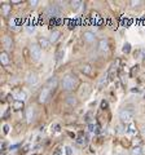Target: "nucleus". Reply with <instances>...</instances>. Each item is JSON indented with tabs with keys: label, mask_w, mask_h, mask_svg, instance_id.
<instances>
[{
	"label": "nucleus",
	"mask_w": 145,
	"mask_h": 155,
	"mask_svg": "<svg viewBox=\"0 0 145 155\" xmlns=\"http://www.w3.org/2000/svg\"><path fill=\"white\" fill-rule=\"evenodd\" d=\"M76 83H78V79H76V76L74 74H66L60 80V87L65 92H72L75 89Z\"/></svg>",
	"instance_id": "f257e3e1"
},
{
	"label": "nucleus",
	"mask_w": 145,
	"mask_h": 155,
	"mask_svg": "<svg viewBox=\"0 0 145 155\" xmlns=\"http://www.w3.org/2000/svg\"><path fill=\"white\" fill-rule=\"evenodd\" d=\"M135 116V110L132 106H126V107L119 110V119L122 123H132Z\"/></svg>",
	"instance_id": "f03ea898"
},
{
	"label": "nucleus",
	"mask_w": 145,
	"mask_h": 155,
	"mask_svg": "<svg viewBox=\"0 0 145 155\" xmlns=\"http://www.w3.org/2000/svg\"><path fill=\"white\" fill-rule=\"evenodd\" d=\"M29 51H30V57L32 62H38L42 58V48L39 47V44L32 43V44H30Z\"/></svg>",
	"instance_id": "7ed1b4c3"
},
{
	"label": "nucleus",
	"mask_w": 145,
	"mask_h": 155,
	"mask_svg": "<svg viewBox=\"0 0 145 155\" xmlns=\"http://www.w3.org/2000/svg\"><path fill=\"white\" fill-rule=\"evenodd\" d=\"M51 96H52V91L49 88H47V87H44V88L40 91L39 96H38V101H39V104H47L48 101H49Z\"/></svg>",
	"instance_id": "20e7f679"
},
{
	"label": "nucleus",
	"mask_w": 145,
	"mask_h": 155,
	"mask_svg": "<svg viewBox=\"0 0 145 155\" xmlns=\"http://www.w3.org/2000/svg\"><path fill=\"white\" fill-rule=\"evenodd\" d=\"M46 14L49 18H57L61 14V9L57 5H55V4H52V5H48L46 8Z\"/></svg>",
	"instance_id": "39448f33"
},
{
	"label": "nucleus",
	"mask_w": 145,
	"mask_h": 155,
	"mask_svg": "<svg viewBox=\"0 0 145 155\" xmlns=\"http://www.w3.org/2000/svg\"><path fill=\"white\" fill-rule=\"evenodd\" d=\"M2 44H3L4 48H5V52L13 51V48H14V41H13L12 36H9V35H4V36H3Z\"/></svg>",
	"instance_id": "423d86ee"
},
{
	"label": "nucleus",
	"mask_w": 145,
	"mask_h": 155,
	"mask_svg": "<svg viewBox=\"0 0 145 155\" xmlns=\"http://www.w3.org/2000/svg\"><path fill=\"white\" fill-rule=\"evenodd\" d=\"M96 34L93 31H89V30H87L83 32V35H82V39H83V41L86 43V44H92V43H95L96 40Z\"/></svg>",
	"instance_id": "0eeeda50"
},
{
	"label": "nucleus",
	"mask_w": 145,
	"mask_h": 155,
	"mask_svg": "<svg viewBox=\"0 0 145 155\" xmlns=\"http://www.w3.org/2000/svg\"><path fill=\"white\" fill-rule=\"evenodd\" d=\"M65 104L67 106H70V107H76L79 105V98L75 94H69L65 98Z\"/></svg>",
	"instance_id": "6e6552de"
},
{
	"label": "nucleus",
	"mask_w": 145,
	"mask_h": 155,
	"mask_svg": "<svg viewBox=\"0 0 145 155\" xmlns=\"http://www.w3.org/2000/svg\"><path fill=\"white\" fill-rule=\"evenodd\" d=\"M26 83L29 85H36L38 83H39V76H38V74H35V72H30V74H27Z\"/></svg>",
	"instance_id": "1a4fd4ad"
},
{
	"label": "nucleus",
	"mask_w": 145,
	"mask_h": 155,
	"mask_svg": "<svg viewBox=\"0 0 145 155\" xmlns=\"http://www.w3.org/2000/svg\"><path fill=\"white\" fill-rule=\"evenodd\" d=\"M89 93H91V85L87 84V83L82 84L80 91H79V96L82 97V98H87V97L89 96Z\"/></svg>",
	"instance_id": "9d476101"
},
{
	"label": "nucleus",
	"mask_w": 145,
	"mask_h": 155,
	"mask_svg": "<svg viewBox=\"0 0 145 155\" xmlns=\"http://www.w3.org/2000/svg\"><path fill=\"white\" fill-rule=\"evenodd\" d=\"M97 48L101 53H105L109 51V40L108 39H100L99 40V44H97Z\"/></svg>",
	"instance_id": "9b49d317"
},
{
	"label": "nucleus",
	"mask_w": 145,
	"mask_h": 155,
	"mask_svg": "<svg viewBox=\"0 0 145 155\" xmlns=\"http://www.w3.org/2000/svg\"><path fill=\"white\" fill-rule=\"evenodd\" d=\"M26 120L29 124H31L34 122V119H35V110H34L32 106H30V107L26 109Z\"/></svg>",
	"instance_id": "f8f14e48"
},
{
	"label": "nucleus",
	"mask_w": 145,
	"mask_h": 155,
	"mask_svg": "<svg viewBox=\"0 0 145 155\" xmlns=\"http://www.w3.org/2000/svg\"><path fill=\"white\" fill-rule=\"evenodd\" d=\"M57 85H60V81L57 80V78H55V76L49 78V79L47 80V83H46V87H47V88H49L51 91H52V89H55Z\"/></svg>",
	"instance_id": "ddd939ff"
},
{
	"label": "nucleus",
	"mask_w": 145,
	"mask_h": 155,
	"mask_svg": "<svg viewBox=\"0 0 145 155\" xmlns=\"http://www.w3.org/2000/svg\"><path fill=\"white\" fill-rule=\"evenodd\" d=\"M60 36H61V31L60 30H52L51 34H49V38H48V39H49L51 44H52V43L55 44V43L60 39Z\"/></svg>",
	"instance_id": "4468645a"
},
{
	"label": "nucleus",
	"mask_w": 145,
	"mask_h": 155,
	"mask_svg": "<svg viewBox=\"0 0 145 155\" xmlns=\"http://www.w3.org/2000/svg\"><path fill=\"white\" fill-rule=\"evenodd\" d=\"M38 44H39L40 48H44V49H48L51 45V41H49V39L48 38H44V36H40L39 39H38Z\"/></svg>",
	"instance_id": "2eb2a0df"
},
{
	"label": "nucleus",
	"mask_w": 145,
	"mask_h": 155,
	"mask_svg": "<svg viewBox=\"0 0 145 155\" xmlns=\"http://www.w3.org/2000/svg\"><path fill=\"white\" fill-rule=\"evenodd\" d=\"M0 62H2V65L4 66H7L9 62H11V58H9V54H8V52H2L0 53Z\"/></svg>",
	"instance_id": "dca6fc26"
},
{
	"label": "nucleus",
	"mask_w": 145,
	"mask_h": 155,
	"mask_svg": "<svg viewBox=\"0 0 145 155\" xmlns=\"http://www.w3.org/2000/svg\"><path fill=\"white\" fill-rule=\"evenodd\" d=\"M80 72L84 75H91V72H92V66L89 64H83L80 65Z\"/></svg>",
	"instance_id": "f3484780"
},
{
	"label": "nucleus",
	"mask_w": 145,
	"mask_h": 155,
	"mask_svg": "<svg viewBox=\"0 0 145 155\" xmlns=\"http://www.w3.org/2000/svg\"><path fill=\"white\" fill-rule=\"evenodd\" d=\"M27 98V94L25 91H18L16 94H14V100L17 101H22V102H25V100Z\"/></svg>",
	"instance_id": "a211bd4d"
},
{
	"label": "nucleus",
	"mask_w": 145,
	"mask_h": 155,
	"mask_svg": "<svg viewBox=\"0 0 145 155\" xmlns=\"http://www.w3.org/2000/svg\"><path fill=\"white\" fill-rule=\"evenodd\" d=\"M23 107H25V104H23L22 101H17V100L13 101V110H14V111H20V110H22Z\"/></svg>",
	"instance_id": "6ab92c4d"
},
{
	"label": "nucleus",
	"mask_w": 145,
	"mask_h": 155,
	"mask_svg": "<svg viewBox=\"0 0 145 155\" xmlns=\"http://www.w3.org/2000/svg\"><path fill=\"white\" fill-rule=\"evenodd\" d=\"M11 11H12V5H9V4H3L2 5V12L4 17H8Z\"/></svg>",
	"instance_id": "aec40b11"
},
{
	"label": "nucleus",
	"mask_w": 145,
	"mask_h": 155,
	"mask_svg": "<svg viewBox=\"0 0 145 155\" xmlns=\"http://www.w3.org/2000/svg\"><path fill=\"white\" fill-rule=\"evenodd\" d=\"M82 4H83V3H82L80 0H74V2H70L71 9H72V11H74V12H76V11H78V9L82 7Z\"/></svg>",
	"instance_id": "412c9836"
},
{
	"label": "nucleus",
	"mask_w": 145,
	"mask_h": 155,
	"mask_svg": "<svg viewBox=\"0 0 145 155\" xmlns=\"http://www.w3.org/2000/svg\"><path fill=\"white\" fill-rule=\"evenodd\" d=\"M131 155H143V149L140 146H135L131 150Z\"/></svg>",
	"instance_id": "4be33fe9"
},
{
	"label": "nucleus",
	"mask_w": 145,
	"mask_h": 155,
	"mask_svg": "<svg viewBox=\"0 0 145 155\" xmlns=\"http://www.w3.org/2000/svg\"><path fill=\"white\" fill-rule=\"evenodd\" d=\"M127 132L130 134H133V133H136V127H135V124L133 123H130V127H128V130Z\"/></svg>",
	"instance_id": "5701e85b"
},
{
	"label": "nucleus",
	"mask_w": 145,
	"mask_h": 155,
	"mask_svg": "<svg viewBox=\"0 0 145 155\" xmlns=\"http://www.w3.org/2000/svg\"><path fill=\"white\" fill-rule=\"evenodd\" d=\"M130 51H131V45H130V43H124V45H123V52H124V53H130Z\"/></svg>",
	"instance_id": "b1692460"
},
{
	"label": "nucleus",
	"mask_w": 145,
	"mask_h": 155,
	"mask_svg": "<svg viewBox=\"0 0 145 155\" xmlns=\"http://www.w3.org/2000/svg\"><path fill=\"white\" fill-rule=\"evenodd\" d=\"M26 30H27L29 34H32V32H35V26H34V25H27Z\"/></svg>",
	"instance_id": "393cba45"
},
{
	"label": "nucleus",
	"mask_w": 145,
	"mask_h": 155,
	"mask_svg": "<svg viewBox=\"0 0 145 155\" xmlns=\"http://www.w3.org/2000/svg\"><path fill=\"white\" fill-rule=\"evenodd\" d=\"M65 56V49H62V51H60V53L57 54V61H60V60H62V57Z\"/></svg>",
	"instance_id": "a878e982"
},
{
	"label": "nucleus",
	"mask_w": 145,
	"mask_h": 155,
	"mask_svg": "<svg viewBox=\"0 0 145 155\" xmlns=\"http://www.w3.org/2000/svg\"><path fill=\"white\" fill-rule=\"evenodd\" d=\"M29 4H30L31 8H35L36 4H39V2H38V0H34V2H29Z\"/></svg>",
	"instance_id": "bb28decb"
},
{
	"label": "nucleus",
	"mask_w": 145,
	"mask_h": 155,
	"mask_svg": "<svg viewBox=\"0 0 145 155\" xmlns=\"http://www.w3.org/2000/svg\"><path fill=\"white\" fill-rule=\"evenodd\" d=\"M65 150H66V155H71V154H72V150H71L70 146H66Z\"/></svg>",
	"instance_id": "cd10ccee"
},
{
	"label": "nucleus",
	"mask_w": 145,
	"mask_h": 155,
	"mask_svg": "<svg viewBox=\"0 0 145 155\" xmlns=\"http://www.w3.org/2000/svg\"><path fill=\"white\" fill-rule=\"evenodd\" d=\"M130 4H131V7H136L139 4H143V2H130Z\"/></svg>",
	"instance_id": "c85d7f7f"
},
{
	"label": "nucleus",
	"mask_w": 145,
	"mask_h": 155,
	"mask_svg": "<svg viewBox=\"0 0 145 155\" xmlns=\"http://www.w3.org/2000/svg\"><path fill=\"white\" fill-rule=\"evenodd\" d=\"M8 132H9V125H7V124H5V125H4V133L7 134Z\"/></svg>",
	"instance_id": "c756f323"
},
{
	"label": "nucleus",
	"mask_w": 145,
	"mask_h": 155,
	"mask_svg": "<svg viewBox=\"0 0 145 155\" xmlns=\"http://www.w3.org/2000/svg\"><path fill=\"white\" fill-rule=\"evenodd\" d=\"M106 106H108V104H106L105 101H103V107H106Z\"/></svg>",
	"instance_id": "7c9ffc66"
}]
</instances>
